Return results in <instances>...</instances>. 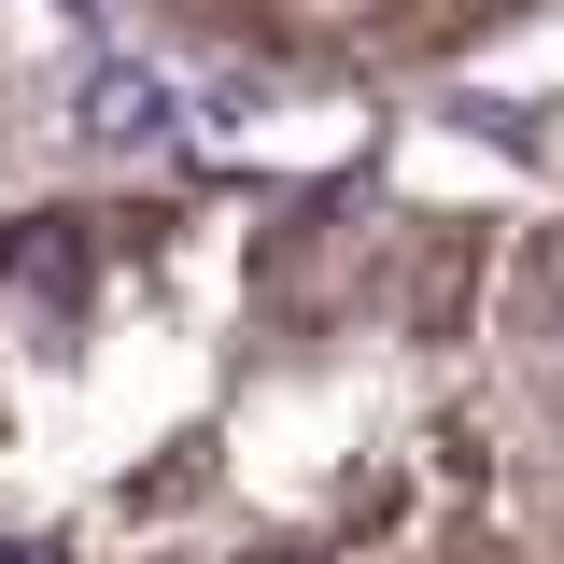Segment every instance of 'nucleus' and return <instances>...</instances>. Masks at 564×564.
Masks as SVG:
<instances>
[{
    "label": "nucleus",
    "mask_w": 564,
    "mask_h": 564,
    "mask_svg": "<svg viewBox=\"0 0 564 564\" xmlns=\"http://www.w3.org/2000/svg\"><path fill=\"white\" fill-rule=\"evenodd\" d=\"M70 128H85V141H113V155H128V141H155V128H170V85L113 57V70H85V99H70Z\"/></svg>",
    "instance_id": "1"
},
{
    "label": "nucleus",
    "mask_w": 564,
    "mask_h": 564,
    "mask_svg": "<svg viewBox=\"0 0 564 564\" xmlns=\"http://www.w3.org/2000/svg\"><path fill=\"white\" fill-rule=\"evenodd\" d=\"M0 269H14V282H43V296H70V282H85V240H70V212H29V226L0 240Z\"/></svg>",
    "instance_id": "2"
},
{
    "label": "nucleus",
    "mask_w": 564,
    "mask_h": 564,
    "mask_svg": "<svg viewBox=\"0 0 564 564\" xmlns=\"http://www.w3.org/2000/svg\"><path fill=\"white\" fill-rule=\"evenodd\" d=\"M0 564H57V551H43V536H0Z\"/></svg>",
    "instance_id": "3"
}]
</instances>
